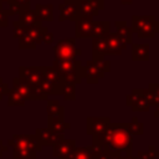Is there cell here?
<instances>
[{"instance_id": "44dd1931", "label": "cell", "mask_w": 159, "mask_h": 159, "mask_svg": "<svg viewBox=\"0 0 159 159\" xmlns=\"http://www.w3.org/2000/svg\"><path fill=\"white\" fill-rule=\"evenodd\" d=\"M4 150H6V147H4V145H2V144H1V142H0V157H1V155H2V154H1V153H2V152H4Z\"/></svg>"}, {"instance_id": "4fadbf2b", "label": "cell", "mask_w": 159, "mask_h": 159, "mask_svg": "<svg viewBox=\"0 0 159 159\" xmlns=\"http://www.w3.org/2000/svg\"><path fill=\"white\" fill-rule=\"evenodd\" d=\"M149 46L148 45H140L135 43L133 45V60L143 61L149 58Z\"/></svg>"}, {"instance_id": "d6986e66", "label": "cell", "mask_w": 159, "mask_h": 159, "mask_svg": "<svg viewBox=\"0 0 159 159\" xmlns=\"http://www.w3.org/2000/svg\"><path fill=\"white\" fill-rule=\"evenodd\" d=\"M128 129H129V132H130V133L140 134V133H142L143 127H142V124H140V123H135L134 125H133V124H128Z\"/></svg>"}, {"instance_id": "52a82bcc", "label": "cell", "mask_w": 159, "mask_h": 159, "mask_svg": "<svg viewBox=\"0 0 159 159\" xmlns=\"http://www.w3.org/2000/svg\"><path fill=\"white\" fill-rule=\"evenodd\" d=\"M75 140H63V142H57L55 144L53 149V155L60 157V159H70L71 154L75 150Z\"/></svg>"}, {"instance_id": "6da1fadb", "label": "cell", "mask_w": 159, "mask_h": 159, "mask_svg": "<svg viewBox=\"0 0 159 159\" xmlns=\"http://www.w3.org/2000/svg\"><path fill=\"white\" fill-rule=\"evenodd\" d=\"M96 142L106 144L108 148H111L112 152H129L132 143L130 132L128 129V125L120 123L111 124L103 133L96 135Z\"/></svg>"}, {"instance_id": "8992f818", "label": "cell", "mask_w": 159, "mask_h": 159, "mask_svg": "<svg viewBox=\"0 0 159 159\" xmlns=\"http://www.w3.org/2000/svg\"><path fill=\"white\" fill-rule=\"evenodd\" d=\"M78 19V0H65L60 5V20H76Z\"/></svg>"}, {"instance_id": "ac0fdd59", "label": "cell", "mask_w": 159, "mask_h": 159, "mask_svg": "<svg viewBox=\"0 0 159 159\" xmlns=\"http://www.w3.org/2000/svg\"><path fill=\"white\" fill-rule=\"evenodd\" d=\"M62 88H63V91L61 92L62 94H63V97L66 98V99H72V98H75V86L73 84H71V83H67V84H62Z\"/></svg>"}, {"instance_id": "3957f363", "label": "cell", "mask_w": 159, "mask_h": 159, "mask_svg": "<svg viewBox=\"0 0 159 159\" xmlns=\"http://www.w3.org/2000/svg\"><path fill=\"white\" fill-rule=\"evenodd\" d=\"M133 31L138 37H154L159 32V22L153 16H133Z\"/></svg>"}, {"instance_id": "7402d4cb", "label": "cell", "mask_w": 159, "mask_h": 159, "mask_svg": "<svg viewBox=\"0 0 159 159\" xmlns=\"http://www.w3.org/2000/svg\"><path fill=\"white\" fill-rule=\"evenodd\" d=\"M120 2H122V4H130L132 0H120Z\"/></svg>"}, {"instance_id": "9a60e30c", "label": "cell", "mask_w": 159, "mask_h": 159, "mask_svg": "<svg viewBox=\"0 0 159 159\" xmlns=\"http://www.w3.org/2000/svg\"><path fill=\"white\" fill-rule=\"evenodd\" d=\"M36 14H37V17L41 20H45V21H51L52 20V5H37L36 6Z\"/></svg>"}, {"instance_id": "277c9868", "label": "cell", "mask_w": 159, "mask_h": 159, "mask_svg": "<svg viewBox=\"0 0 159 159\" xmlns=\"http://www.w3.org/2000/svg\"><path fill=\"white\" fill-rule=\"evenodd\" d=\"M53 51L56 53V60H75L81 51L76 48L73 39H65L61 40L55 47Z\"/></svg>"}, {"instance_id": "ba28073f", "label": "cell", "mask_w": 159, "mask_h": 159, "mask_svg": "<svg viewBox=\"0 0 159 159\" xmlns=\"http://www.w3.org/2000/svg\"><path fill=\"white\" fill-rule=\"evenodd\" d=\"M92 29H93V21L91 17L80 16L77 19V25H76L77 37H91L92 36Z\"/></svg>"}, {"instance_id": "9c48e42d", "label": "cell", "mask_w": 159, "mask_h": 159, "mask_svg": "<svg viewBox=\"0 0 159 159\" xmlns=\"http://www.w3.org/2000/svg\"><path fill=\"white\" fill-rule=\"evenodd\" d=\"M106 41H107V46H108V52L112 53V55H119L120 51L123 48H125V42L122 41L117 34L116 35H112V34H107L106 36Z\"/></svg>"}, {"instance_id": "2e32d148", "label": "cell", "mask_w": 159, "mask_h": 159, "mask_svg": "<svg viewBox=\"0 0 159 159\" xmlns=\"http://www.w3.org/2000/svg\"><path fill=\"white\" fill-rule=\"evenodd\" d=\"M92 158V153L89 152V149H84V148H77L73 150V153L71 154L70 159H91Z\"/></svg>"}, {"instance_id": "5b68a950", "label": "cell", "mask_w": 159, "mask_h": 159, "mask_svg": "<svg viewBox=\"0 0 159 159\" xmlns=\"http://www.w3.org/2000/svg\"><path fill=\"white\" fill-rule=\"evenodd\" d=\"M102 7V0H78V17H92Z\"/></svg>"}, {"instance_id": "e0dca14e", "label": "cell", "mask_w": 159, "mask_h": 159, "mask_svg": "<svg viewBox=\"0 0 159 159\" xmlns=\"http://www.w3.org/2000/svg\"><path fill=\"white\" fill-rule=\"evenodd\" d=\"M25 98L17 92V91H14V92H10L9 93V104L10 106H21L24 103Z\"/></svg>"}, {"instance_id": "7c38bea8", "label": "cell", "mask_w": 159, "mask_h": 159, "mask_svg": "<svg viewBox=\"0 0 159 159\" xmlns=\"http://www.w3.org/2000/svg\"><path fill=\"white\" fill-rule=\"evenodd\" d=\"M116 25H117V36L125 43L130 42L132 41V30L125 25V22L117 21Z\"/></svg>"}, {"instance_id": "7a4b0ae2", "label": "cell", "mask_w": 159, "mask_h": 159, "mask_svg": "<svg viewBox=\"0 0 159 159\" xmlns=\"http://www.w3.org/2000/svg\"><path fill=\"white\" fill-rule=\"evenodd\" d=\"M53 67L67 83H77L83 76V67L76 60H55Z\"/></svg>"}, {"instance_id": "5bb4252c", "label": "cell", "mask_w": 159, "mask_h": 159, "mask_svg": "<svg viewBox=\"0 0 159 159\" xmlns=\"http://www.w3.org/2000/svg\"><path fill=\"white\" fill-rule=\"evenodd\" d=\"M107 34H109V22L108 21H98L93 22V29H92V36L94 37H103Z\"/></svg>"}, {"instance_id": "30bf717a", "label": "cell", "mask_w": 159, "mask_h": 159, "mask_svg": "<svg viewBox=\"0 0 159 159\" xmlns=\"http://www.w3.org/2000/svg\"><path fill=\"white\" fill-rule=\"evenodd\" d=\"M20 22L27 27L31 26H41V21L37 17L36 11L34 10H24L20 11Z\"/></svg>"}, {"instance_id": "ffe728a7", "label": "cell", "mask_w": 159, "mask_h": 159, "mask_svg": "<svg viewBox=\"0 0 159 159\" xmlns=\"http://www.w3.org/2000/svg\"><path fill=\"white\" fill-rule=\"evenodd\" d=\"M6 24H7V15L5 14V11L0 9V26H6Z\"/></svg>"}, {"instance_id": "8fae6325", "label": "cell", "mask_w": 159, "mask_h": 159, "mask_svg": "<svg viewBox=\"0 0 159 159\" xmlns=\"http://www.w3.org/2000/svg\"><path fill=\"white\" fill-rule=\"evenodd\" d=\"M40 133H37L39 137V144H56L61 137L58 135V133H55L51 129H43V132L41 129H39Z\"/></svg>"}]
</instances>
